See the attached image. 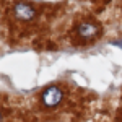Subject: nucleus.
<instances>
[{
    "label": "nucleus",
    "instance_id": "nucleus-1",
    "mask_svg": "<svg viewBox=\"0 0 122 122\" xmlns=\"http://www.w3.org/2000/svg\"><path fill=\"white\" fill-rule=\"evenodd\" d=\"M41 101L47 107L57 106V104L62 101V90L57 88V86H49V88H46L42 91V94H41Z\"/></svg>",
    "mask_w": 122,
    "mask_h": 122
},
{
    "label": "nucleus",
    "instance_id": "nucleus-2",
    "mask_svg": "<svg viewBox=\"0 0 122 122\" xmlns=\"http://www.w3.org/2000/svg\"><path fill=\"white\" fill-rule=\"evenodd\" d=\"M13 13H15V16L18 20H21V21H29V20H33L36 16L34 7H31L26 2H18V3H15V5H13Z\"/></svg>",
    "mask_w": 122,
    "mask_h": 122
},
{
    "label": "nucleus",
    "instance_id": "nucleus-3",
    "mask_svg": "<svg viewBox=\"0 0 122 122\" xmlns=\"http://www.w3.org/2000/svg\"><path fill=\"white\" fill-rule=\"evenodd\" d=\"M76 33H78V36H81L83 39H93L99 33V28L94 23H91V21H83V23L78 25Z\"/></svg>",
    "mask_w": 122,
    "mask_h": 122
}]
</instances>
